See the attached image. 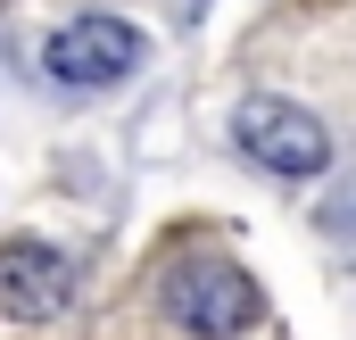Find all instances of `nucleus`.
Instances as JSON below:
<instances>
[{"label":"nucleus","instance_id":"nucleus-1","mask_svg":"<svg viewBox=\"0 0 356 340\" xmlns=\"http://www.w3.org/2000/svg\"><path fill=\"white\" fill-rule=\"evenodd\" d=\"M166 316H175L182 332H199V340H241V332L266 324V291L232 257L199 249V257H182L175 274H166Z\"/></svg>","mask_w":356,"mask_h":340},{"label":"nucleus","instance_id":"nucleus-2","mask_svg":"<svg viewBox=\"0 0 356 340\" xmlns=\"http://www.w3.org/2000/svg\"><path fill=\"white\" fill-rule=\"evenodd\" d=\"M50 75L75 91H99V84H124L133 67H141V33L124 25V17H75V25H58L50 33Z\"/></svg>","mask_w":356,"mask_h":340},{"label":"nucleus","instance_id":"nucleus-3","mask_svg":"<svg viewBox=\"0 0 356 340\" xmlns=\"http://www.w3.org/2000/svg\"><path fill=\"white\" fill-rule=\"evenodd\" d=\"M75 307V265L50 241H8L0 249V316L17 324H58Z\"/></svg>","mask_w":356,"mask_h":340},{"label":"nucleus","instance_id":"nucleus-4","mask_svg":"<svg viewBox=\"0 0 356 340\" xmlns=\"http://www.w3.org/2000/svg\"><path fill=\"white\" fill-rule=\"evenodd\" d=\"M241 150L273 174H323L332 158V133L298 108V100H249L241 108Z\"/></svg>","mask_w":356,"mask_h":340},{"label":"nucleus","instance_id":"nucleus-5","mask_svg":"<svg viewBox=\"0 0 356 340\" xmlns=\"http://www.w3.org/2000/svg\"><path fill=\"white\" fill-rule=\"evenodd\" d=\"M0 8H8V0H0Z\"/></svg>","mask_w":356,"mask_h":340}]
</instances>
